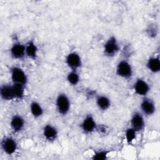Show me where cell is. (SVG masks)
<instances>
[{
  "label": "cell",
  "instance_id": "obj_1",
  "mask_svg": "<svg viewBox=\"0 0 160 160\" xmlns=\"http://www.w3.org/2000/svg\"><path fill=\"white\" fill-rule=\"evenodd\" d=\"M120 49V47L116 38L114 36H110L105 42L103 46V52L107 57H114Z\"/></svg>",
  "mask_w": 160,
  "mask_h": 160
},
{
  "label": "cell",
  "instance_id": "obj_2",
  "mask_svg": "<svg viewBox=\"0 0 160 160\" xmlns=\"http://www.w3.org/2000/svg\"><path fill=\"white\" fill-rule=\"evenodd\" d=\"M56 107L57 111L61 115H66L71 108V102L68 96L65 93H60L56 99Z\"/></svg>",
  "mask_w": 160,
  "mask_h": 160
},
{
  "label": "cell",
  "instance_id": "obj_3",
  "mask_svg": "<svg viewBox=\"0 0 160 160\" xmlns=\"http://www.w3.org/2000/svg\"><path fill=\"white\" fill-rule=\"evenodd\" d=\"M116 74L124 79H129L132 77L133 71L131 64L125 59L120 61L116 66Z\"/></svg>",
  "mask_w": 160,
  "mask_h": 160
},
{
  "label": "cell",
  "instance_id": "obj_4",
  "mask_svg": "<svg viewBox=\"0 0 160 160\" xmlns=\"http://www.w3.org/2000/svg\"><path fill=\"white\" fill-rule=\"evenodd\" d=\"M11 78L13 83L25 85L28 82V77L22 69L18 66H12L10 69Z\"/></svg>",
  "mask_w": 160,
  "mask_h": 160
},
{
  "label": "cell",
  "instance_id": "obj_5",
  "mask_svg": "<svg viewBox=\"0 0 160 160\" xmlns=\"http://www.w3.org/2000/svg\"><path fill=\"white\" fill-rule=\"evenodd\" d=\"M1 149L7 155L13 154L17 150L18 143L13 138L9 136L4 137L1 142Z\"/></svg>",
  "mask_w": 160,
  "mask_h": 160
},
{
  "label": "cell",
  "instance_id": "obj_6",
  "mask_svg": "<svg viewBox=\"0 0 160 160\" xmlns=\"http://www.w3.org/2000/svg\"><path fill=\"white\" fill-rule=\"evenodd\" d=\"M65 62L68 68L72 71H77L82 66L81 58L76 52H71L68 54Z\"/></svg>",
  "mask_w": 160,
  "mask_h": 160
},
{
  "label": "cell",
  "instance_id": "obj_7",
  "mask_svg": "<svg viewBox=\"0 0 160 160\" xmlns=\"http://www.w3.org/2000/svg\"><path fill=\"white\" fill-rule=\"evenodd\" d=\"M133 90L136 94L145 97L149 92L150 87L146 81L142 79L138 78L134 83Z\"/></svg>",
  "mask_w": 160,
  "mask_h": 160
},
{
  "label": "cell",
  "instance_id": "obj_8",
  "mask_svg": "<svg viewBox=\"0 0 160 160\" xmlns=\"http://www.w3.org/2000/svg\"><path fill=\"white\" fill-rule=\"evenodd\" d=\"M130 123L131 128L136 131L137 132L142 131L145 127V122L142 113L136 111L131 116Z\"/></svg>",
  "mask_w": 160,
  "mask_h": 160
},
{
  "label": "cell",
  "instance_id": "obj_9",
  "mask_svg": "<svg viewBox=\"0 0 160 160\" xmlns=\"http://www.w3.org/2000/svg\"><path fill=\"white\" fill-rule=\"evenodd\" d=\"M97 127L98 126L94 118L91 114L86 115L81 124V129L85 134L92 133L96 130Z\"/></svg>",
  "mask_w": 160,
  "mask_h": 160
},
{
  "label": "cell",
  "instance_id": "obj_10",
  "mask_svg": "<svg viewBox=\"0 0 160 160\" xmlns=\"http://www.w3.org/2000/svg\"><path fill=\"white\" fill-rule=\"evenodd\" d=\"M140 108L142 112L146 116H151L156 111L154 102L149 98H144L140 104Z\"/></svg>",
  "mask_w": 160,
  "mask_h": 160
},
{
  "label": "cell",
  "instance_id": "obj_11",
  "mask_svg": "<svg viewBox=\"0 0 160 160\" xmlns=\"http://www.w3.org/2000/svg\"><path fill=\"white\" fill-rule=\"evenodd\" d=\"M26 47L25 44L20 42H14L10 48L11 56L16 59H22L26 55Z\"/></svg>",
  "mask_w": 160,
  "mask_h": 160
},
{
  "label": "cell",
  "instance_id": "obj_12",
  "mask_svg": "<svg viewBox=\"0 0 160 160\" xmlns=\"http://www.w3.org/2000/svg\"><path fill=\"white\" fill-rule=\"evenodd\" d=\"M42 134L45 139L49 142L56 141L58 138V129L52 124H46L42 129Z\"/></svg>",
  "mask_w": 160,
  "mask_h": 160
},
{
  "label": "cell",
  "instance_id": "obj_13",
  "mask_svg": "<svg viewBox=\"0 0 160 160\" xmlns=\"http://www.w3.org/2000/svg\"><path fill=\"white\" fill-rule=\"evenodd\" d=\"M25 124V121L24 118L19 114L14 115L10 121V126L12 131L15 133L21 131Z\"/></svg>",
  "mask_w": 160,
  "mask_h": 160
},
{
  "label": "cell",
  "instance_id": "obj_14",
  "mask_svg": "<svg viewBox=\"0 0 160 160\" xmlns=\"http://www.w3.org/2000/svg\"><path fill=\"white\" fill-rule=\"evenodd\" d=\"M26 56L29 59L36 60L38 57V48L33 40H29L25 44Z\"/></svg>",
  "mask_w": 160,
  "mask_h": 160
},
{
  "label": "cell",
  "instance_id": "obj_15",
  "mask_svg": "<svg viewBox=\"0 0 160 160\" xmlns=\"http://www.w3.org/2000/svg\"><path fill=\"white\" fill-rule=\"evenodd\" d=\"M0 96L2 99L4 101H11L14 99L12 92V85L9 84H4L0 88Z\"/></svg>",
  "mask_w": 160,
  "mask_h": 160
},
{
  "label": "cell",
  "instance_id": "obj_16",
  "mask_svg": "<svg viewBox=\"0 0 160 160\" xmlns=\"http://www.w3.org/2000/svg\"><path fill=\"white\" fill-rule=\"evenodd\" d=\"M147 68L152 73H158L160 71V60L159 56L150 57L146 62Z\"/></svg>",
  "mask_w": 160,
  "mask_h": 160
},
{
  "label": "cell",
  "instance_id": "obj_17",
  "mask_svg": "<svg viewBox=\"0 0 160 160\" xmlns=\"http://www.w3.org/2000/svg\"><path fill=\"white\" fill-rule=\"evenodd\" d=\"M96 102L98 108L102 111L108 110L110 108L111 104L110 99L104 95L98 96L96 98Z\"/></svg>",
  "mask_w": 160,
  "mask_h": 160
},
{
  "label": "cell",
  "instance_id": "obj_18",
  "mask_svg": "<svg viewBox=\"0 0 160 160\" xmlns=\"http://www.w3.org/2000/svg\"><path fill=\"white\" fill-rule=\"evenodd\" d=\"M12 88L14 98L18 100L22 99L25 94V85L18 83H12Z\"/></svg>",
  "mask_w": 160,
  "mask_h": 160
},
{
  "label": "cell",
  "instance_id": "obj_19",
  "mask_svg": "<svg viewBox=\"0 0 160 160\" xmlns=\"http://www.w3.org/2000/svg\"><path fill=\"white\" fill-rule=\"evenodd\" d=\"M30 112L34 118H38L42 115L44 111L38 102L33 101L30 104Z\"/></svg>",
  "mask_w": 160,
  "mask_h": 160
},
{
  "label": "cell",
  "instance_id": "obj_20",
  "mask_svg": "<svg viewBox=\"0 0 160 160\" xmlns=\"http://www.w3.org/2000/svg\"><path fill=\"white\" fill-rule=\"evenodd\" d=\"M66 78L68 82L71 86H76L80 81V77L77 71L71 70V71L68 72Z\"/></svg>",
  "mask_w": 160,
  "mask_h": 160
},
{
  "label": "cell",
  "instance_id": "obj_21",
  "mask_svg": "<svg viewBox=\"0 0 160 160\" xmlns=\"http://www.w3.org/2000/svg\"><path fill=\"white\" fill-rule=\"evenodd\" d=\"M136 131L131 127H129L126 129L124 136L126 138V141L128 144H131L135 140L136 138Z\"/></svg>",
  "mask_w": 160,
  "mask_h": 160
},
{
  "label": "cell",
  "instance_id": "obj_22",
  "mask_svg": "<svg viewBox=\"0 0 160 160\" xmlns=\"http://www.w3.org/2000/svg\"><path fill=\"white\" fill-rule=\"evenodd\" d=\"M109 151L107 150H97L94 151V153L92 157L93 160H106L108 158V156Z\"/></svg>",
  "mask_w": 160,
  "mask_h": 160
}]
</instances>
